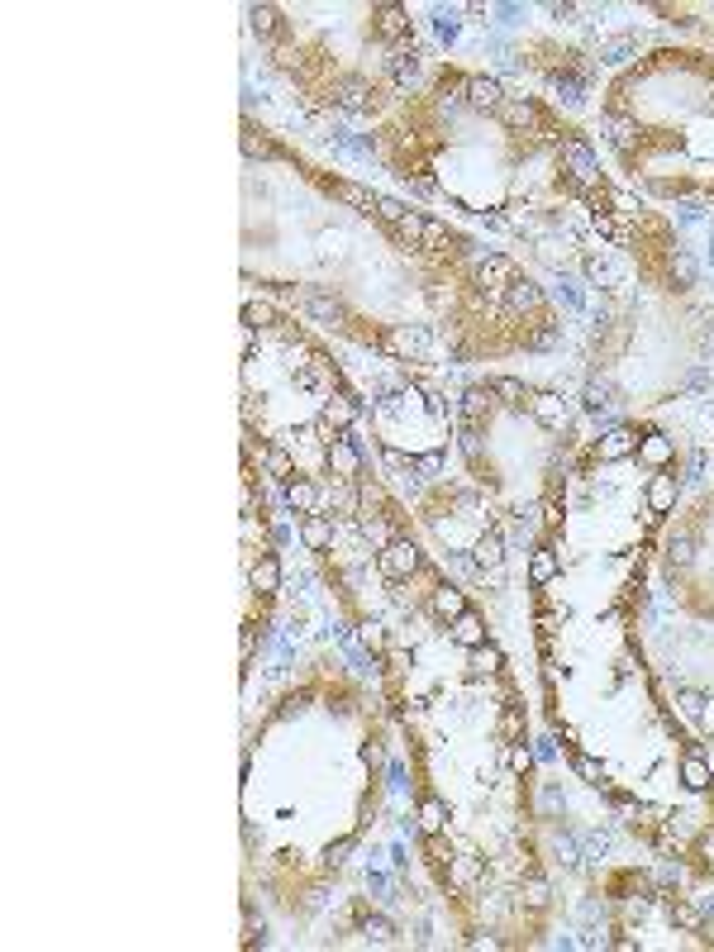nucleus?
Masks as SVG:
<instances>
[{"mask_svg": "<svg viewBox=\"0 0 714 952\" xmlns=\"http://www.w3.org/2000/svg\"><path fill=\"white\" fill-rule=\"evenodd\" d=\"M557 162H562V172L572 177L576 186H600V158H596V148L586 143L581 134L557 143Z\"/></svg>", "mask_w": 714, "mask_h": 952, "instance_id": "1", "label": "nucleus"}, {"mask_svg": "<svg viewBox=\"0 0 714 952\" xmlns=\"http://www.w3.org/2000/svg\"><path fill=\"white\" fill-rule=\"evenodd\" d=\"M376 562H382V571H386L391 581H414L419 571H424V553H419L414 538H395L391 548L376 553Z\"/></svg>", "mask_w": 714, "mask_h": 952, "instance_id": "2", "label": "nucleus"}, {"mask_svg": "<svg viewBox=\"0 0 714 952\" xmlns=\"http://www.w3.org/2000/svg\"><path fill=\"white\" fill-rule=\"evenodd\" d=\"M462 96H467V105L476 115H500V105H505L510 96H505V87H500L495 77H462Z\"/></svg>", "mask_w": 714, "mask_h": 952, "instance_id": "3", "label": "nucleus"}, {"mask_svg": "<svg viewBox=\"0 0 714 952\" xmlns=\"http://www.w3.org/2000/svg\"><path fill=\"white\" fill-rule=\"evenodd\" d=\"M677 491H681V481H677V472L671 467H662V472H653L648 476V515L653 519H662V515H671V505H677Z\"/></svg>", "mask_w": 714, "mask_h": 952, "instance_id": "4", "label": "nucleus"}, {"mask_svg": "<svg viewBox=\"0 0 714 952\" xmlns=\"http://www.w3.org/2000/svg\"><path fill=\"white\" fill-rule=\"evenodd\" d=\"M429 609H434V615L444 619V624H453L457 615H467L472 605H467V590H462V586H453V581H438V586L429 590Z\"/></svg>", "mask_w": 714, "mask_h": 952, "instance_id": "5", "label": "nucleus"}, {"mask_svg": "<svg viewBox=\"0 0 714 952\" xmlns=\"http://www.w3.org/2000/svg\"><path fill=\"white\" fill-rule=\"evenodd\" d=\"M681 786H686L690 795L714 791V767L705 762V752H700V748H686V752H681Z\"/></svg>", "mask_w": 714, "mask_h": 952, "instance_id": "6", "label": "nucleus"}, {"mask_svg": "<svg viewBox=\"0 0 714 952\" xmlns=\"http://www.w3.org/2000/svg\"><path fill=\"white\" fill-rule=\"evenodd\" d=\"M296 310L310 314V320H320V324H343L348 320V310L333 301V295H324V291H301L296 295Z\"/></svg>", "mask_w": 714, "mask_h": 952, "instance_id": "7", "label": "nucleus"}, {"mask_svg": "<svg viewBox=\"0 0 714 952\" xmlns=\"http://www.w3.org/2000/svg\"><path fill=\"white\" fill-rule=\"evenodd\" d=\"M324 457H329V467H333V476H343V481H352V476H362V453L352 448V438H329L324 443Z\"/></svg>", "mask_w": 714, "mask_h": 952, "instance_id": "8", "label": "nucleus"}, {"mask_svg": "<svg viewBox=\"0 0 714 952\" xmlns=\"http://www.w3.org/2000/svg\"><path fill=\"white\" fill-rule=\"evenodd\" d=\"M414 829L424 834V838H444V829H448V805H444V800H438V795H419Z\"/></svg>", "mask_w": 714, "mask_h": 952, "instance_id": "9", "label": "nucleus"}, {"mask_svg": "<svg viewBox=\"0 0 714 952\" xmlns=\"http://www.w3.org/2000/svg\"><path fill=\"white\" fill-rule=\"evenodd\" d=\"M634 453H638V434L619 425V429H610V434L596 443L591 457H596V462H624V457H634Z\"/></svg>", "mask_w": 714, "mask_h": 952, "instance_id": "10", "label": "nucleus"}, {"mask_svg": "<svg viewBox=\"0 0 714 952\" xmlns=\"http://www.w3.org/2000/svg\"><path fill=\"white\" fill-rule=\"evenodd\" d=\"M643 467H653V472H662L671 457H677V438L671 434H648V438H638V453H634Z\"/></svg>", "mask_w": 714, "mask_h": 952, "instance_id": "11", "label": "nucleus"}, {"mask_svg": "<svg viewBox=\"0 0 714 952\" xmlns=\"http://www.w3.org/2000/svg\"><path fill=\"white\" fill-rule=\"evenodd\" d=\"M448 633H453V643H457V648H467V652H476L481 643L491 639V633H486V619H481L476 609H467V615H457V619L448 624Z\"/></svg>", "mask_w": 714, "mask_h": 952, "instance_id": "12", "label": "nucleus"}, {"mask_svg": "<svg viewBox=\"0 0 714 952\" xmlns=\"http://www.w3.org/2000/svg\"><path fill=\"white\" fill-rule=\"evenodd\" d=\"M476 277L486 282V286H510L519 277V267L505 258V252H481V258H476Z\"/></svg>", "mask_w": 714, "mask_h": 952, "instance_id": "13", "label": "nucleus"}, {"mask_svg": "<svg viewBox=\"0 0 714 952\" xmlns=\"http://www.w3.org/2000/svg\"><path fill=\"white\" fill-rule=\"evenodd\" d=\"M320 500L324 496H320V486H314L310 476H296L286 486V510L291 515H314V510H320Z\"/></svg>", "mask_w": 714, "mask_h": 952, "instance_id": "14", "label": "nucleus"}, {"mask_svg": "<svg viewBox=\"0 0 714 952\" xmlns=\"http://www.w3.org/2000/svg\"><path fill=\"white\" fill-rule=\"evenodd\" d=\"M301 543L310 548V553H324V548L333 543V519L329 515H301Z\"/></svg>", "mask_w": 714, "mask_h": 952, "instance_id": "15", "label": "nucleus"}, {"mask_svg": "<svg viewBox=\"0 0 714 952\" xmlns=\"http://www.w3.org/2000/svg\"><path fill=\"white\" fill-rule=\"evenodd\" d=\"M557 571H562L557 548H553V538H543V543L534 548V558H529V581H534V586H548Z\"/></svg>", "mask_w": 714, "mask_h": 952, "instance_id": "16", "label": "nucleus"}, {"mask_svg": "<svg viewBox=\"0 0 714 952\" xmlns=\"http://www.w3.org/2000/svg\"><path fill=\"white\" fill-rule=\"evenodd\" d=\"M472 562H476L481 571H500V562H505V543H500V528H486V534L476 538Z\"/></svg>", "mask_w": 714, "mask_h": 952, "instance_id": "17", "label": "nucleus"}, {"mask_svg": "<svg viewBox=\"0 0 714 952\" xmlns=\"http://www.w3.org/2000/svg\"><path fill=\"white\" fill-rule=\"evenodd\" d=\"M529 410H534L548 429H562V425H566V400L553 395V391H534V395H529Z\"/></svg>", "mask_w": 714, "mask_h": 952, "instance_id": "18", "label": "nucleus"}, {"mask_svg": "<svg viewBox=\"0 0 714 952\" xmlns=\"http://www.w3.org/2000/svg\"><path fill=\"white\" fill-rule=\"evenodd\" d=\"M667 919L681 928V934H696V928L705 924V909L700 905H690L686 896H667Z\"/></svg>", "mask_w": 714, "mask_h": 952, "instance_id": "19", "label": "nucleus"}, {"mask_svg": "<svg viewBox=\"0 0 714 952\" xmlns=\"http://www.w3.org/2000/svg\"><path fill=\"white\" fill-rule=\"evenodd\" d=\"M448 881L457 885V891H472V885L481 881V857H472V853H448Z\"/></svg>", "mask_w": 714, "mask_h": 952, "instance_id": "20", "label": "nucleus"}, {"mask_svg": "<svg viewBox=\"0 0 714 952\" xmlns=\"http://www.w3.org/2000/svg\"><path fill=\"white\" fill-rule=\"evenodd\" d=\"M253 590H258V596H277V590H281V562L271 553H262L253 562Z\"/></svg>", "mask_w": 714, "mask_h": 952, "instance_id": "21", "label": "nucleus"}, {"mask_svg": "<svg viewBox=\"0 0 714 952\" xmlns=\"http://www.w3.org/2000/svg\"><path fill=\"white\" fill-rule=\"evenodd\" d=\"M248 25H253L258 44H271V38L281 34V10L277 5H253V10H248Z\"/></svg>", "mask_w": 714, "mask_h": 952, "instance_id": "22", "label": "nucleus"}, {"mask_svg": "<svg viewBox=\"0 0 714 952\" xmlns=\"http://www.w3.org/2000/svg\"><path fill=\"white\" fill-rule=\"evenodd\" d=\"M495 738H500V743H519V738H524V710L515 705V695H510L505 705H500V719H495Z\"/></svg>", "mask_w": 714, "mask_h": 952, "instance_id": "23", "label": "nucleus"}, {"mask_svg": "<svg viewBox=\"0 0 714 952\" xmlns=\"http://www.w3.org/2000/svg\"><path fill=\"white\" fill-rule=\"evenodd\" d=\"M329 190H333V196H339L343 205H357V210H367V215H376V190L357 186V181H329Z\"/></svg>", "mask_w": 714, "mask_h": 952, "instance_id": "24", "label": "nucleus"}, {"mask_svg": "<svg viewBox=\"0 0 714 952\" xmlns=\"http://www.w3.org/2000/svg\"><path fill=\"white\" fill-rule=\"evenodd\" d=\"M505 301H510L515 310H538V305H543V291H538V282H529V277H515V282L505 286Z\"/></svg>", "mask_w": 714, "mask_h": 952, "instance_id": "25", "label": "nucleus"}, {"mask_svg": "<svg viewBox=\"0 0 714 952\" xmlns=\"http://www.w3.org/2000/svg\"><path fill=\"white\" fill-rule=\"evenodd\" d=\"M267 476H271V481H281V486H291V481L301 476L286 448H267Z\"/></svg>", "mask_w": 714, "mask_h": 952, "instance_id": "26", "label": "nucleus"}, {"mask_svg": "<svg viewBox=\"0 0 714 952\" xmlns=\"http://www.w3.org/2000/svg\"><path fill=\"white\" fill-rule=\"evenodd\" d=\"M472 662H476V671H486V676H500L505 671V652H500V643L495 639H486L476 652H472Z\"/></svg>", "mask_w": 714, "mask_h": 952, "instance_id": "27", "label": "nucleus"}, {"mask_svg": "<svg viewBox=\"0 0 714 952\" xmlns=\"http://www.w3.org/2000/svg\"><path fill=\"white\" fill-rule=\"evenodd\" d=\"M677 705H681L686 719H696V724H700V719L709 714V695L696 691V686H681V691H677Z\"/></svg>", "mask_w": 714, "mask_h": 952, "instance_id": "28", "label": "nucleus"}, {"mask_svg": "<svg viewBox=\"0 0 714 952\" xmlns=\"http://www.w3.org/2000/svg\"><path fill=\"white\" fill-rule=\"evenodd\" d=\"M357 643H362L372 658H382V652H386V629L376 619H362V624H357Z\"/></svg>", "mask_w": 714, "mask_h": 952, "instance_id": "29", "label": "nucleus"}, {"mask_svg": "<svg viewBox=\"0 0 714 952\" xmlns=\"http://www.w3.org/2000/svg\"><path fill=\"white\" fill-rule=\"evenodd\" d=\"M628 53H634V34H610V38H600V62H624Z\"/></svg>", "mask_w": 714, "mask_h": 952, "instance_id": "30", "label": "nucleus"}, {"mask_svg": "<svg viewBox=\"0 0 714 952\" xmlns=\"http://www.w3.org/2000/svg\"><path fill=\"white\" fill-rule=\"evenodd\" d=\"M505 762H510L515 776H529L534 772V748L524 743V738H519V743H505Z\"/></svg>", "mask_w": 714, "mask_h": 952, "instance_id": "31", "label": "nucleus"}, {"mask_svg": "<svg viewBox=\"0 0 714 952\" xmlns=\"http://www.w3.org/2000/svg\"><path fill=\"white\" fill-rule=\"evenodd\" d=\"M524 905H529V909H548V905H553L548 881H543V876H529V881H524Z\"/></svg>", "mask_w": 714, "mask_h": 952, "instance_id": "32", "label": "nucleus"}, {"mask_svg": "<svg viewBox=\"0 0 714 952\" xmlns=\"http://www.w3.org/2000/svg\"><path fill=\"white\" fill-rule=\"evenodd\" d=\"M376 15H382V34H386V38H405L410 25H405V10H401V5H382Z\"/></svg>", "mask_w": 714, "mask_h": 952, "instance_id": "33", "label": "nucleus"}, {"mask_svg": "<svg viewBox=\"0 0 714 952\" xmlns=\"http://www.w3.org/2000/svg\"><path fill=\"white\" fill-rule=\"evenodd\" d=\"M376 215H382L386 224L401 229V224H405V215H410V205H405V200H395V196H376Z\"/></svg>", "mask_w": 714, "mask_h": 952, "instance_id": "34", "label": "nucleus"}, {"mask_svg": "<svg viewBox=\"0 0 714 952\" xmlns=\"http://www.w3.org/2000/svg\"><path fill=\"white\" fill-rule=\"evenodd\" d=\"M434 34L444 38V44H457V34H462L457 10H438V15H434Z\"/></svg>", "mask_w": 714, "mask_h": 952, "instance_id": "35", "label": "nucleus"}, {"mask_svg": "<svg viewBox=\"0 0 714 952\" xmlns=\"http://www.w3.org/2000/svg\"><path fill=\"white\" fill-rule=\"evenodd\" d=\"M491 391H495V395H505V400H524V405H529V395H534V391L524 386V381H515V376H495V381H491Z\"/></svg>", "mask_w": 714, "mask_h": 952, "instance_id": "36", "label": "nucleus"}, {"mask_svg": "<svg viewBox=\"0 0 714 952\" xmlns=\"http://www.w3.org/2000/svg\"><path fill=\"white\" fill-rule=\"evenodd\" d=\"M367 938L372 943H395V924L386 915H367Z\"/></svg>", "mask_w": 714, "mask_h": 952, "instance_id": "37", "label": "nucleus"}, {"mask_svg": "<svg viewBox=\"0 0 714 952\" xmlns=\"http://www.w3.org/2000/svg\"><path fill=\"white\" fill-rule=\"evenodd\" d=\"M448 243V224H438V220H424V243L419 248H429V252H438Z\"/></svg>", "mask_w": 714, "mask_h": 952, "instance_id": "38", "label": "nucleus"}, {"mask_svg": "<svg viewBox=\"0 0 714 952\" xmlns=\"http://www.w3.org/2000/svg\"><path fill=\"white\" fill-rule=\"evenodd\" d=\"M414 472L419 476H438V472H444V453H438V448L434 453H419L414 457Z\"/></svg>", "mask_w": 714, "mask_h": 952, "instance_id": "39", "label": "nucleus"}, {"mask_svg": "<svg viewBox=\"0 0 714 952\" xmlns=\"http://www.w3.org/2000/svg\"><path fill=\"white\" fill-rule=\"evenodd\" d=\"M357 757H362L367 767H382V743H376V738H372V743H362V748H357Z\"/></svg>", "mask_w": 714, "mask_h": 952, "instance_id": "40", "label": "nucleus"}, {"mask_svg": "<svg viewBox=\"0 0 714 952\" xmlns=\"http://www.w3.org/2000/svg\"><path fill=\"white\" fill-rule=\"evenodd\" d=\"M700 857H705V872H714V829L700 834Z\"/></svg>", "mask_w": 714, "mask_h": 952, "instance_id": "41", "label": "nucleus"}, {"mask_svg": "<svg viewBox=\"0 0 714 952\" xmlns=\"http://www.w3.org/2000/svg\"><path fill=\"white\" fill-rule=\"evenodd\" d=\"M258 348V333H253V324H243V353H253Z\"/></svg>", "mask_w": 714, "mask_h": 952, "instance_id": "42", "label": "nucleus"}]
</instances>
